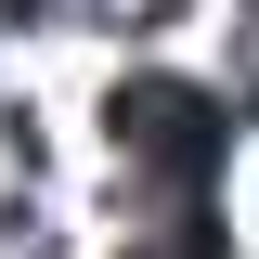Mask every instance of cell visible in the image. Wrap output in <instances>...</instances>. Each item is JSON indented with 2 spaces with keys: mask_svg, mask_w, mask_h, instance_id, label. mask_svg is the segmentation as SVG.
Wrapping results in <instances>:
<instances>
[{
  "mask_svg": "<svg viewBox=\"0 0 259 259\" xmlns=\"http://www.w3.org/2000/svg\"><path fill=\"white\" fill-rule=\"evenodd\" d=\"M221 143H233V117L194 91V78H130L117 91V168H130V194H156V207H194L207 168H221Z\"/></svg>",
  "mask_w": 259,
  "mask_h": 259,
  "instance_id": "6da1fadb",
  "label": "cell"
}]
</instances>
